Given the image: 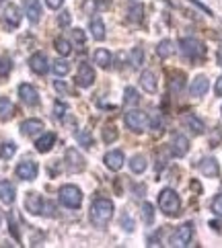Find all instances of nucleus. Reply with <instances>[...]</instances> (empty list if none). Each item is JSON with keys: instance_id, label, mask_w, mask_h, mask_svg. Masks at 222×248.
I'll use <instances>...</instances> for the list:
<instances>
[{"instance_id": "c85d7f7f", "label": "nucleus", "mask_w": 222, "mask_h": 248, "mask_svg": "<svg viewBox=\"0 0 222 248\" xmlns=\"http://www.w3.org/2000/svg\"><path fill=\"white\" fill-rule=\"evenodd\" d=\"M156 54H158V58H163V60L171 58V56L175 54V43H173L171 39H163V41L156 46Z\"/></svg>"}, {"instance_id": "6e6552de", "label": "nucleus", "mask_w": 222, "mask_h": 248, "mask_svg": "<svg viewBox=\"0 0 222 248\" xmlns=\"http://www.w3.org/2000/svg\"><path fill=\"white\" fill-rule=\"evenodd\" d=\"M37 172H39V166L31 158H25V160L17 164V176L21 181H35L37 179Z\"/></svg>"}, {"instance_id": "a878e982", "label": "nucleus", "mask_w": 222, "mask_h": 248, "mask_svg": "<svg viewBox=\"0 0 222 248\" xmlns=\"http://www.w3.org/2000/svg\"><path fill=\"white\" fill-rule=\"evenodd\" d=\"M15 115V105L8 96H0V121H8Z\"/></svg>"}, {"instance_id": "13d9d810", "label": "nucleus", "mask_w": 222, "mask_h": 248, "mask_svg": "<svg viewBox=\"0 0 222 248\" xmlns=\"http://www.w3.org/2000/svg\"><path fill=\"white\" fill-rule=\"evenodd\" d=\"M0 2H2V0H0Z\"/></svg>"}, {"instance_id": "7c9ffc66", "label": "nucleus", "mask_w": 222, "mask_h": 248, "mask_svg": "<svg viewBox=\"0 0 222 248\" xmlns=\"http://www.w3.org/2000/svg\"><path fill=\"white\" fill-rule=\"evenodd\" d=\"M54 47H56V51H58L62 58L70 56V51H72V46H70V41L64 39V37H56V39H54Z\"/></svg>"}, {"instance_id": "f3484780", "label": "nucleus", "mask_w": 222, "mask_h": 248, "mask_svg": "<svg viewBox=\"0 0 222 248\" xmlns=\"http://www.w3.org/2000/svg\"><path fill=\"white\" fill-rule=\"evenodd\" d=\"M48 64H50V60H48V56L43 54V51H37V54H33L29 58V68L33 70L35 74H46L48 72Z\"/></svg>"}, {"instance_id": "6e6d98bb", "label": "nucleus", "mask_w": 222, "mask_h": 248, "mask_svg": "<svg viewBox=\"0 0 222 248\" xmlns=\"http://www.w3.org/2000/svg\"><path fill=\"white\" fill-rule=\"evenodd\" d=\"M216 62H218V66H222V49H218V54H216Z\"/></svg>"}, {"instance_id": "4d7b16f0", "label": "nucleus", "mask_w": 222, "mask_h": 248, "mask_svg": "<svg viewBox=\"0 0 222 248\" xmlns=\"http://www.w3.org/2000/svg\"><path fill=\"white\" fill-rule=\"evenodd\" d=\"M0 224H2V214H0Z\"/></svg>"}, {"instance_id": "a18cd8bd", "label": "nucleus", "mask_w": 222, "mask_h": 248, "mask_svg": "<svg viewBox=\"0 0 222 248\" xmlns=\"http://www.w3.org/2000/svg\"><path fill=\"white\" fill-rule=\"evenodd\" d=\"M121 226H123V230H126V232H132V230H134V221H132V217L126 214L121 217Z\"/></svg>"}, {"instance_id": "79ce46f5", "label": "nucleus", "mask_w": 222, "mask_h": 248, "mask_svg": "<svg viewBox=\"0 0 222 248\" xmlns=\"http://www.w3.org/2000/svg\"><path fill=\"white\" fill-rule=\"evenodd\" d=\"M66 111H68V105H66V103H62V101H56V105H54V115H56V119H62V117H64Z\"/></svg>"}, {"instance_id": "c9c22d12", "label": "nucleus", "mask_w": 222, "mask_h": 248, "mask_svg": "<svg viewBox=\"0 0 222 248\" xmlns=\"http://www.w3.org/2000/svg\"><path fill=\"white\" fill-rule=\"evenodd\" d=\"M142 219H144V224L146 226H150L154 221V207L150 205V203L146 201L144 205H142Z\"/></svg>"}, {"instance_id": "423d86ee", "label": "nucleus", "mask_w": 222, "mask_h": 248, "mask_svg": "<svg viewBox=\"0 0 222 248\" xmlns=\"http://www.w3.org/2000/svg\"><path fill=\"white\" fill-rule=\"evenodd\" d=\"M191 236H193V224H191V221H188V224L179 226L171 234V238H169V244H171V246H188L191 242Z\"/></svg>"}, {"instance_id": "412c9836", "label": "nucleus", "mask_w": 222, "mask_h": 248, "mask_svg": "<svg viewBox=\"0 0 222 248\" xmlns=\"http://www.w3.org/2000/svg\"><path fill=\"white\" fill-rule=\"evenodd\" d=\"M15 185L11 181H0V201L6 203V205H11V203L15 201Z\"/></svg>"}, {"instance_id": "1a4fd4ad", "label": "nucleus", "mask_w": 222, "mask_h": 248, "mask_svg": "<svg viewBox=\"0 0 222 248\" xmlns=\"http://www.w3.org/2000/svg\"><path fill=\"white\" fill-rule=\"evenodd\" d=\"M21 11H19V6L13 4V2H8L2 6V21L6 27H11V29H17L21 25Z\"/></svg>"}, {"instance_id": "f03ea898", "label": "nucleus", "mask_w": 222, "mask_h": 248, "mask_svg": "<svg viewBox=\"0 0 222 248\" xmlns=\"http://www.w3.org/2000/svg\"><path fill=\"white\" fill-rule=\"evenodd\" d=\"M158 207L167 217H177L181 214V199L177 191L173 189H163L158 193Z\"/></svg>"}, {"instance_id": "58836bf2", "label": "nucleus", "mask_w": 222, "mask_h": 248, "mask_svg": "<svg viewBox=\"0 0 222 248\" xmlns=\"http://www.w3.org/2000/svg\"><path fill=\"white\" fill-rule=\"evenodd\" d=\"M130 58H132V66L140 68L142 62H144V49H142V47H134V49H132V54H130Z\"/></svg>"}, {"instance_id": "3c124183", "label": "nucleus", "mask_w": 222, "mask_h": 248, "mask_svg": "<svg viewBox=\"0 0 222 248\" xmlns=\"http://www.w3.org/2000/svg\"><path fill=\"white\" fill-rule=\"evenodd\" d=\"M46 4L51 8V11H58V8L64 4V0H46Z\"/></svg>"}, {"instance_id": "473e14b6", "label": "nucleus", "mask_w": 222, "mask_h": 248, "mask_svg": "<svg viewBox=\"0 0 222 248\" xmlns=\"http://www.w3.org/2000/svg\"><path fill=\"white\" fill-rule=\"evenodd\" d=\"M15 154H17L15 141H4V144L0 146V158H2V160H8V158H13Z\"/></svg>"}, {"instance_id": "a19ab883", "label": "nucleus", "mask_w": 222, "mask_h": 248, "mask_svg": "<svg viewBox=\"0 0 222 248\" xmlns=\"http://www.w3.org/2000/svg\"><path fill=\"white\" fill-rule=\"evenodd\" d=\"M163 125H165V121L161 117V113H154L153 119H148V127L154 129V131H163Z\"/></svg>"}, {"instance_id": "9d476101", "label": "nucleus", "mask_w": 222, "mask_h": 248, "mask_svg": "<svg viewBox=\"0 0 222 248\" xmlns=\"http://www.w3.org/2000/svg\"><path fill=\"white\" fill-rule=\"evenodd\" d=\"M93 82H95V70L91 64H85L83 62L76 72V84L81 88H88V86H93Z\"/></svg>"}, {"instance_id": "c03bdc74", "label": "nucleus", "mask_w": 222, "mask_h": 248, "mask_svg": "<svg viewBox=\"0 0 222 248\" xmlns=\"http://www.w3.org/2000/svg\"><path fill=\"white\" fill-rule=\"evenodd\" d=\"M8 224H11V234L15 236V240L19 242V240H21V236H19V230H17V224H15V216H13V214L8 216Z\"/></svg>"}, {"instance_id": "de8ad7c7", "label": "nucleus", "mask_w": 222, "mask_h": 248, "mask_svg": "<svg viewBox=\"0 0 222 248\" xmlns=\"http://www.w3.org/2000/svg\"><path fill=\"white\" fill-rule=\"evenodd\" d=\"M222 141V127H216V131L214 134H212V138H210V144L212 146H218Z\"/></svg>"}, {"instance_id": "a211bd4d", "label": "nucleus", "mask_w": 222, "mask_h": 248, "mask_svg": "<svg viewBox=\"0 0 222 248\" xmlns=\"http://www.w3.org/2000/svg\"><path fill=\"white\" fill-rule=\"evenodd\" d=\"M103 162L109 170H120V168L123 166V162H126V158H123L121 150H111V152H107L103 156Z\"/></svg>"}, {"instance_id": "2eb2a0df", "label": "nucleus", "mask_w": 222, "mask_h": 248, "mask_svg": "<svg viewBox=\"0 0 222 248\" xmlns=\"http://www.w3.org/2000/svg\"><path fill=\"white\" fill-rule=\"evenodd\" d=\"M208 88H210V82H208V78L200 74V76H195L191 84H189V94L193 96V99H200V96H204L208 93Z\"/></svg>"}, {"instance_id": "c756f323", "label": "nucleus", "mask_w": 222, "mask_h": 248, "mask_svg": "<svg viewBox=\"0 0 222 248\" xmlns=\"http://www.w3.org/2000/svg\"><path fill=\"white\" fill-rule=\"evenodd\" d=\"M91 35L95 37V41H103L105 39V25L101 21V16L91 19Z\"/></svg>"}, {"instance_id": "8fccbe9b", "label": "nucleus", "mask_w": 222, "mask_h": 248, "mask_svg": "<svg viewBox=\"0 0 222 248\" xmlns=\"http://www.w3.org/2000/svg\"><path fill=\"white\" fill-rule=\"evenodd\" d=\"M188 2H191L193 6H198V8H200V11H204V13H206L208 16H212V11H210V8H208L206 4H202V2H200V0H188Z\"/></svg>"}, {"instance_id": "2f4dec72", "label": "nucleus", "mask_w": 222, "mask_h": 248, "mask_svg": "<svg viewBox=\"0 0 222 248\" xmlns=\"http://www.w3.org/2000/svg\"><path fill=\"white\" fill-rule=\"evenodd\" d=\"M123 103H126V107H136V105L140 103V96H138L136 88H132V86L126 88V93H123Z\"/></svg>"}, {"instance_id": "ea45409f", "label": "nucleus", "mask_w": 222, "mask_h": 248, "mask_svg": "<svg viewBox=\"0 0 222 248\" xmlns=\"http://www.w3.org/2000/svg\"><path fill=\"white\" fill-rule=\"evenodd\" d=\"M13 70V62H11V58L8 56H2L0 58V78H4V76H8V72Z\"/></svg>"}, {"instance_id": "7ed1b4c3", "label": "nucleus", "mask_w": 222, "mask_h": 248, "mask_svg": "<svg viewBox=\"0 0 222 248\" xmlns=\"http://www.w3.org/2000/svg\"><path fill=\"white\" fill-rule=\"evenodd\" d=\"M179 47H181V54L188 58V60H193L198 62L206 56V46L200 41V39H193V37H185L179 41Z\"/></svg>"}, {"instance_id": "20e7f679", "label": "nucleus", "mask_w": 222, "mask_h": 248, "mask_svg": "<svg viewBox=\"0 0 222 248\" xmlns=\"http://www.w3.org/2000/svg\"><path fill=\"white\" fill-rule=\"evenodd\" d=\"M60 201H62V205H66L70 209H78L83 203V191L76 185H64L60 189Z\"/></svg>"}, {"instance_id": "72a5a7b5", "label": "nucleus", "mask_w": 222, "mask_h": 248, "mask_svg": "<svg viewBox=\"0 0 222 248\" xmlns=\"http://www.w3.org/2000/svg\"><path fill=\"white\" fill-rule=\"evenodd\" d=\"M118 138H120L118 127H115V125H105V129H103V141H105V144H113Z\"/></svg>"}, {"instance_id": "b1692460", "label": "nucleus", "mask_w": 222, "mask_h": 248, "mask_svg": "<svg viewBox=\"0 0 222 248\" xmlns=\"http://www.w3.org/2000/svg\"><path fill=\"white\" fill-rule=\"evenodd\" d=\"M41 129H43V121H39V119H27V121L21 123L23 136H35V134H39Z\"/></svg>"}, {"instance_id": "39448f33", "label": "nucleus", "mask_w": 222, "mask_h": 248, "mask_svg": "<svg viewBox=\"0 0 222 248\" xmlns=\"http://www.w3.org/2000/svg\"><path fill=\"white\" fill-rule=\"evenodd\" d=\"M123 121H126V125L132 131H136V134H140V131H144L148 127V115L144 111H138V109L128 111L123 115Z\"/></svg>"}, {"instance_id": "4c0bfd02", "label": "nucleus", "mask_w": 222, "mask_h": 248, "mask_svg": "<svg viewBox=\"0 0 222 248\" xmlns=\"http://www.w3.org/2000/svg\"><path fill=\"white\" fill-rule=\"evenodd\" d=\"M76 140H78V144L85 146V148H91L93 146V138H91V131H88V129H81V131H78Z\"/></svg>"}, {"instance_id": "9b49d317", "label": "nucleus", "mask_w": 222, "mask_h": 248, "mask_svg": "<svg viewBox=\"0 0 222 248\" xmlns=\"http://www.w3.org/2000/svg\"><path fill=\"white\" fill-rule=\"evenodd\" d=\"M25 209H27L31 216H41L43 214V197L35 191L27 193L25 195Z\"/></svg>"}, {"instance_id": "dca6fc26", "label": "nucleus", "mask_w": 222, "mask_h": 248, "mask_svg": "<svg viewBox=\"0 0 222 248\" xmlns=\"http://www.w3.org/2000/svg\"><path fill=\"white\" fill-rule=\"evenodd\" d=\"M200 172L204 176H210V179H214V176L220 174V166H218V160L212 156H206L200 160Z\"/></svg>"}, {"instance_id": "5fc2aeb1", "label": "nucleus", "mask_w": 222, "mask_h": 248, "mask_svg": "<svg viewBox=\"0 0 222 248\" xmlns=\"http://www.w3.org/2000/svg\"><path fill=\"white\" fill-rule=\"evenodd\" d=\"M214 93H216V96H222V76L216 80V86H214Z\"/></svg>"}, {"instance_id": "603ef678", "label": "nucleus", "mask_w": 222, "mask_h": 248, "mask_svg": "<svg viewBox=\"0 0 222 248\" xmlns=\"http://www.w3.org/2000/svg\"><path fill=\"white\" fill-rule=\"evenodd\" d=\"M54 86H56V91H58V93H64V94L68 93V86H66V82H60V80H56V82H54Z\"/></svg>"}, {"instance_id": "393cba45", "label": "nucleus", "mask_w": 222, "mask_h": 248, "mask_svg": "<svg viewBox=\"0 0 222 248\" xmlns=\"http://www.w3.org/2000/svg\"><path fill=\"white\" fill-rule=\"evenodd\" d=\"M146 168H148V160H146L144 154H136V156L130 158V170L134 174H142Z\"/></svg>"}, {"instance_id": "0eeeda50", "label": "nucleus", "mask_w": 222, "mask_h": 248, "mask_svg": "<svg viewBox=\"0 0 222 248\" xmlns=\"http://www.w3.org/2000/svg\"><path fill=\"white\" fill-rule=\"evenodd\" d=\"M64 162H66V168H68L70 172H83L85 168H86V158L81 152H78L76 148H68L66 150Z\"/></svg>"}, {"instance_id": "6ab92c4d", "label": "nucleus", "mask_w": 222, "mask_h": 248, "mask_svg": "<svg viewBox=\"0 0 222 248\" xmlns=\"http://www.w3.org/2000/svg\"><path fill=\"white\" fill-rule=\"evenodd\" d=\"M23 4H25V15H27V19L29 23H39L41 19V4H39V0H23Z\"/></svg>"}, {"instance_id": "e433bc0d", "label": "nucleus", "mask_w": 222, "mask_h": 248, "mask_svg": "<svg viewBox=\"0 0 222 248\" xmlns=\"http://www.w3.org/2000/svg\"><path fill=\"white\" fill-rule=\"evenodd\" d=\"M142 15H144V6L136 4V6H132L130 11H128V19H130L132 23H140V21H142Z\"/></svg>"}, {"instance_id": "bb28decb", "label": "nucleus", "mask_w": 222, "mask_h": 248, "mask_svg": "<svg viewBox=\"0 0 222 248\" xmlns=\"http://www.w3.org/2000/svg\"><path fill=\"white\" fill-rule=\"evenodd\" d=\"M111 60H113L111 54H109V51L105 49V47H99V49H97L95 54H93V62H95V64L99 66V68H109V66H111Z\"/></svg>"}, {"instance_id": "864d4df0", "label": "nucleus", "mask_w": 222, "mask_h": 248, "mask_svg": "<svg viewBox=\"0 0 222 248\" xmlns=\"http://www.w3.org/2000/svg\"><path fill=\"white\" fill-rule=\"evenodd\" d=\"M60 25H70V13H62V16H60Z\"/></svg>"}, {"instance_id": "ddd939ff", "label": "nucleus", "mask_w": 222, "mask_h": 248, "mask_svg": "<svg viewBox=\"0 0 222 248\" xmlns=\"http://www.w3.org/2000/svg\"><path fill=\"white\" fill-rule=\"evenodd\" d=\"M19 96H21V101L27 105V107H37V105H39V94H37V91H35V86L27 84V82L19 86Z\"/></svg>"}, {"instance_id": "09e8293b", "label": "nucleus", "mask_w": 222, "mask_h": 248, "mask_svg": "<svg viewBox=\"0 0 222 248\" xmlns=\"http://www.w3.org/2000/svg\"><path fill=\"white\" fill-rule=\"evenodd\" d=\"M72 35H74V41H78L81 46H85L86 37H85V31H83V29H74V31H72Z\"/></svg>"}, {"instance_id": "5701e85b", "label": "nucleus", "mask_w": 222, "mask_h": 248, "mask_svg": "<svg viewBox=\"0 0 222 248\" xmlns=\"http://www.w3.org/2000/svg\"><path fill=\"white\" fill-rule=\"evenodd\" d=\"M54 144H56V134H51V131H48L46 136H41L37 141H35V148H37V152L46 154V152H50V150L54 148Z\"/></svg>"}, {"instance_id": "f8f14e48", "label": "nucleus", "mask_w": 222, "mask_h": 248, "mask_svg": "<svg viewBox=\"0 0 222 248\" xmlns=\"http://www.w3.org/2000/svg\"><path fill=\"white\" fill-rule=\"evenodd\" d=\"M171 152H173V156H177V158H183L185 154L189 152V140L185 138L183 134H173V138H171Z\"/></svg>"}, {"instance_id": "aec40b11", "label": "nucleus", "mask_w": 222, "mask_h": 248, "mask_svg": "<svg viewBox=\"0 0 222 248\" xmlns=\"http://www.w3.org/2000/svg\"><path fill=\"white\" fill-rule=\"evenodd\" d=\"M140 86L144 88L146 93H156V88H158V82H156V74L153 72V70H144L140 76Z\"/></svg>"}, {"instance_id": "4be33fe9", "label": "nucleus", "mask_w": 222, "mask_h": 248, "mask_svg": "<svg viewBox=\"0 0 222 248\" xmlns=\"http://www.w3.org/2000/svg\"><path fill=\"white\" fill-rule=\"evenodd\" d=\"M111 6L109 0H85L83 4V11L93 15V13H99V11H107V8Z\"/></svg>"}, {"instance_id": "f257e3e1", "label": "nucleus", "mask_w": 222, "mask_h": 248, "mask_svg": "<svg viewBox=\"0 0 222 248\" xmlns=\"http://www.w3.org/2000/svg\"><path fill=\"white\" fill-rule=\"evenodd\" d=\"M113 203L109 199H95L93 201V205H91V214H88V217H91V224L95 228H105L111 221L113 217Z\"/></svg>"}, {"instance_id": "49530a36", "label": "nucleus", "mask_w": 222, "mask_h": 248, "mask_svg": "<svg viewBox=\"0 0 222 248\" xmlns=\"http://www.w3.org/2000/svg\"><path fill=\"white\" fill-rule=\"evenodd\" d=\"M43 214L50 216V217H56V207H54V203H50V201L43 203Z\"/></svg>"}, {"instance_id": "f704fd0d", "label": "nucleus", "mask_w": 222, "mask_h": 248, "mask_svg": "<svg viewBox=\"0 0 222 248\" xmlns=\"http://www.w3.org/2000/svg\"><path fill=\"white\" fill-rule=\"evenodd\" d=\"M51 70H54L56 76H66L70 72V64H68L66 60H56L54 66H51Z\"/></svg>"}, {"instance_id": "37998d69", "label": "nucleus", "mask_w": 222, "mask_h": 248, "mask_svg": "<svg viewBox=\"0 0 222 248\" xmlns=\"http://www.w3.org/2000/svg\"><path fill=\"white\" fill-rule=\"evenodd\" d=\"M212 211H214L216 216H220V217H222V193H220V195H216L214 201H212Z\"/></svg>"}, {"instance_id": "cd10ccee", "label": "nucleus", "mask_w": 222, "mask_h": 248, "mask_svg": "<svg viewBox=\"0 0 222 248\" xmlns=\"http://www.w3.org/2000/svg\"><path fill=\"white\" fill-rule=\"evenodd\" d=\"M185 86V74L183 72H171V80H169V88L173 94H179Z\"/></svg>"}, {"instance_id": "4468645a", "label": "nucleus", "mask_w": 222, "mask_h": 248, "mask_svg": "<svg viewBox=\"0 0 222 248\" xmlns=\"http://www.w3.org/2000/svg\"><path fill=\"white\" fill-rule=\"evenodd\" d=\"M183 125L185 129H189L193 136H202L204 131H206V125H204V121L198 117V115H193V113H188V115H183Z\"/></svg>"}]
</instances>
